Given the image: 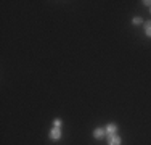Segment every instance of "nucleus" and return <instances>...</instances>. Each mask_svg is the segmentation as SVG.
<instances>
[{
    "label": "nucleus",
    "mask_w": 151,
    "mask_h": 145,
    "mask_svg": "<svg viewBox=\"0 0 151 145\" xmlns=\"http://www.w3.org/2000/svg\"><path fill=\"white\" fill-rule=\"evenodd\" d=\"M142 23V18H134V24H140Z\"/></svg>",
    "instance_id": "nucleus-7"
},
{
    "label": "nucleus",
    "mask_w": 151,
    "mask_h": 145,
    "mask_svg": "<svg viewBox=\"0 0 151 145\" xmlns=\"http://www.w3.org/2000/svg\"><path fill=\"white\" fill-rule=\"evenodd\" d=\"M93 136H95V139H101V137L106 136V130L101 129V128H96L95 130H93Z\"/></svg>",
    "instance_id": "nucleus-4"
},
{
    "label": "nucleus",
    "mask_w": 151,
    "mask_h": 145,
    "mask_svg": "<svg viewBox=\"0 0 151 145\" xmlns=\"http://www.w3.org/2000/svg\"><path fill=\"white\" fill-rule=\"evenodd\" d=\"M145 32L148 37H151V21H146L145 23Z\"/></svg>",
    "instance_id": "nucleus-5"
},
{
    "label": "nucleus",
    "mask_w": 151,
    "mask_h": 145,
    "mask_svg": "<svg viewBox=\"0 0 151 145\" xmlns=\"http://www.w3.org/2000/svg\"><path fill=\"white\" fill-rule=\"evenodd\" d=\"M50 137H52L53 140H60L61 139V129L60 128H53L52 132H50Z\"/></svg>",
    "instance_id": "nucleus-2"
},
{
    "label": "nucleus",
    "mask_w": 151,
    "mask_h": 145,
    "mask_svg": "<svg viewBox=\"0 0 151 145\" xmlns=\"http://www.w3.org/2000/svg\"><path fill=\"white\" fill-rule=\"evenodd\" d=\"M105 130H106V136H108V137L116 136V132H117V126H116V124H108V128H106Z\"/></svg>",
    "instance_id": "nucleus-1"
},
{
    "label": "nucleus",
    "mask_w": 151,
    "mask_h": 145,
    "mask_svg": "<svg viewBox=\"0 0 151 145\" xmlns=\"http://www.w3.org/2000/svg\"><path fill=\"white\" fill-rule=\"evenodd\" d=\"M61 124H63L61 119H55V128H61Z\"/></svg>",
    "instance_id": "nucleus-6"
},
{
    "label": "nucleus",
    "mask_w": 151,
    "mask_h": 145,
    "mask_svg": "<svg viewBox=\"0 0 151 145\" xmlns=\"http://www.w3.org/2000/svg\"><path fill=\"white\" fill-rule=\"evenodd\" d=\"M143 3H145V5H148V7H151V2H150V0H146V2H143Z\"/></svg>",
    "instance_id": "nucleus-8"
},
{
    "label": "nucleus",
    "mask_w": 151,
    "mask_h": 145,
    "mask_svg": "<svg viewBox=\"0 0 151 145\" xmlns=\"http://www.w3.org/2000/svg\"><path fill=\"white\" fill-rule=\"evenodd\" d=\"M108 145H121V137L119 136L108 137Z\"/></svg>",
    "instance_id": "nucleus-3"
}]
</instances>
